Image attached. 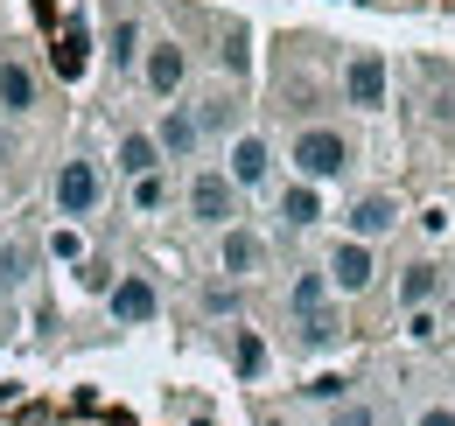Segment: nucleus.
<instances>
[{"label":"nucleus","instance_id":"nucleus-11","mask_svg":"<svg viewBox=\"0 0 455 426\" xmlns=\"http://www.w3.org/2000/svg\"><path fill=\"white\" fill-rule=\"evenodd\" d=\"M0 112L7 119H28L36 112V70L21 56H0Z\"/></svg>","mask_w":455,"mask_h":426},{"label":"nucleus","instance_id":"nucleus-19","mask_svg":"<svg viewBox=\"0 0 455 426\" xmlns=\"http://www.w3.org/2000/svg\"><path fill=\"white\" fill-rule=\"evenodd\" d=\"M399 301L420 315V301H435V266H406L399 272Z\"/></svg>","mask_w":455,"mask_h":426},{"label":"nucleus","instance_id":"nucleus-14","mask_svg":"<svg viewBox=\"0 0 455 426\" xmlns=\"http://www.w3.org/2000/svg\"><path fill=\"white\" fill-rule=\"evenodd\" d=\"M315 217H323V196H315L308 182H294V189H281V224H287V231H308Z\"/></svg>","mask_w":455,"mask_h":426},{"label":"nucleus","instance_id":"nucleus-2","mask_svg":"<svg viewBox=\"0 0 455 426\" xmlns=\"http://www.w3.org/2000/svg\"><path fill=\"white\" fill-rule=\"evenodd\" d=\"M50 196H57V217L77 224V217H92L99 203H106V175L92 168V154H70L57 168V182H50Z\"/></svg>","mask_w":455,"mask_h":426},{"label":"nucleus","instance_id":"nucleus-7","mask_svg":"<svg viewBox=\"0 0 455 426\" xmlns=\"http://www.w3.org/2000/svg\"><path fill=\"white\" fill-rule=\"evenodd\" d=\"M343 91H350L357 112H379L386 106V63H379L371 50H357L350 63H343Z\"/></svg>","mask_w":455,"mask_h":426},{"label":"nucleus","instance_id":"nucleus-12","mask_svg":"<svg viewBox=\"0 0 455 426\" xmlns=\"http://www.w3.org/2000/svg\"><path fill=\"white\" fill-rule=\"evenodd\" d=\"M259 259H267V252H259V238H252L245 224H231L225 238H218V266H225L231 280H245V272H259Z\"/></svg>","mask_w":455,"mask_h":426},{"label":"nucleus","instance_id":"nucleus-10","mask_svg":"<svg viewBox=\"0 0 455 426\" xmlns=\"http://www.w3.org/2000/svg\"><path fill=\"white\" fill-rule=\"evenodd\" d=\"M343 224H350V238H357V245H371V238H386V231L399 224V203L386 196V189H371V196H357V203H350Z\"/></svg>","mask_w":455,"mask_h":426},{"label":"nucleus","instance_id":"nucleus-8","mask_svg":"<svg viewBox=\"0 0 455 426\" xmlns=\"http://www.w3.org/2000/svg\"><path fill=\"white\" fill-rule=\"evenodd\" d=\"M323 272H330V294H364V287H371V272H379V266H371V245H357V238H343L337 252H330V266H323Z\"/></svg>","mask_w":455,"mask_h":426},{"label":"nucleus","instance_id":"nucleus-13","mask_svg":"<svg viewBox=\"0 0 455 426\" xmlns=\"http://www.w3.org/2000/svg\"><path fill=\"white\" fill-rule=\"evenodd\" d=\"M113 161H119V175H126V182H140V175H155V168H162V147H155V133H126Z\"/></svg>","mask_w":455,"mask_h":426},{"label":"nucleus","instance_id":"nucleus-24","mask_svg":"<svg viewBox=\"0 0 455 426\" xmlns=\"http://www.w3.org/2000/svg\"><path fill=\"white\" fill-rule=\"evenodd\" d=\"M330 426H379V413H371L364 398H343L337 413H330Z\"/></svg>","mask_w":455,"mask_h":426},{"label":"nucleus","instance_id":"nucleus-15","mask_svg":"<svg viewBox=\"0 0 455 426\" xmlns=\"http://www.w3.org/2000/svg\"><path fill=\"white\" fill-rule=\"evenodd\" d=\"M287 301H294V315H301V321H308V315H323V308H330V272H301Z\"/></svg>","mask_w":455,"mask_h":426},{"label":"nucleus","instance_id":"nucleus-29","mask_svg":"<svg viewBox=\"0 0 455 426\" xmlns=\"http://www.w3.org/2000/svg\"><path fill=\"white\" fill-rule=\"evenodd\" d=\"M267 426H281V420H267Z\"/></svg>","mask_w":455,"mask_h":426},{"label":"nucleus","instance_id":"nucleus-16","mask_svg":"<svg viewBox=\"0 0 455 426\" xmlns=\"http://www.w3.org/2000/svg\"><path fill=\"white\" fill-rule=\"evenodd\" d=\"M231 364H238V377L267 371V343H259V328H238V335H231Z\"/></svg>","mask_w":455,"mask_h":426},{"label":"nucleus","instance_id":"nucleus-4","mask_svg":"<svg viewBox=\"0 0 455 426\" xmlns=\"http://www.w3.org/2000/svg\"><path fill=\"white\" fill-rule=\"evenodd\" d=\"M106 308H113V321H126V328H140V321L162 315V294H155V280L148 272H119L113 294H106Z\"/></svg>","mask_w":455,"mask_h":426},{"label":"nucleus","instance_id":"nucleus-9","mask_svg":"<svg viewBox=\"0 0 455 426\" xmlns=\"http://www.w3.org/2000/svg\"><path fill=\"white\" fill-rule=\"evenodd\" d=\"M155 147H162V161H189L196 147H204L196 112H189V106H169V112H162V126H155Z\"/></svg>","mask_w":455,"mask_h":426},{"label":"nucleus","instance_id":"nucleus-3","mask_svg":"<svg viewBox=\"0 0 455 426\" xmlns=\"http://www.w3.org/2000/svg\"><path fill=\"white\" fill-rule=\"evenodd\" d=\"M189 217H196L204 231H231V224H238V189H231L225 168H204V175L189 182Z\"/></svg>","mask_w":455,"mask_h":426},{"label":"nucleus","instance_id":"nucleus-23","mask_svg":"<svg viewBox=\"0 0 455 426\" xmlns=\"http://www.w3.org/2000/svg\"><path fill=\"white\" fill-rule=\"evenodd\" d=\"M337 335H343V328H337V315H330V308L301 321V343H308V350H315V343H337Z\"/></svg>","mask_w":455,"mask_h":426},{"label":"nucleus","instance_id":"nucleus-25","mask_svg":"<svg viewBox=\"0 0 455 426\" xmlns=\"http://www.w3.org/2000/svg\"><path fill=\"white\" fill-rule=\"evenodd\" d=\"M77 280H84L92 294H113V266H99V259H84V266H77Z\"/></svg>","mask_w":455,"mask_h":426},{"label":"nucleus","instance_id":"nucleus-27","mask_svg":"<svg viewBox=\"0 0 455 426\" xmlns=\"http://www.w3.org/2000/svg\"><path fill=\"white\" fill-rule=\"evenodd\" d=\"M225 63H231V70H245V28H231V36H225Z\"/></svg>","mask_w":455,"mask_h":426},{"label":"nucleus","instance_id":"nucleus-6","mask_svg":"<svg viewBox=\"0 0 455 426\" xmlns=\"http://www.w3.org/2000/svg\"><path fill=\"white\" fill-rule=\"evenodd\" d=\"M225 175H231V189H259V182L274 175V147H267V133H238V140H231Z\"/></svg>","mask_w":455,"mask_h":426},{"label":"nucleus","instance_id":"nucleus-18","mask_svg":"<svg viewBox=\"0 0 455 426\" xmlns=\"http://www.w3.org/2000/svg\"><path fill=\"white\" fill-rule=\"evenodd\" d=\"M84 56H92V36H84V21H70L63 28V50H57V70L63 77H84Z\"/></svg>","mask_w":455,"mask_h":426},{"label":"nucleus","instance_id":"nucleus-5","mask_svg":"<svg viewBox=\"0 0 455 426\" xmlns=\"http://www.w3.org/2000/svg\"><path fill=\"white\" fill-rule=\"evenodd\" d=\"M140 77H148L155 99H175L182 77H189V50H182V43H148V50H140Z\"/></svg>","mask_w":455,"mask_h":426},{"label":"nucleus","instance_id":"nucleus-26","mask_svg":"<svg viewBox=\"0 0 455 426\" xmlns=\"http://www.w3.org/2000/svg\"><path fill=\"white\" fill-rule=\"evenodd\" d=\"M343 384H350V377L323 371V377H315V384H308V398H330V406H343Z\"/></svg>","mask_w":455,"mask_h":426},{"label":"nucleus","instance_id":"nucleus-22","mask_svg":"<svg viewBox=\"0 0 455 426\" xmlns=\"http://www.w3.org/2000/svg\"><path fill=\"white\" fill-rule=\"evenodd\" d=\"M162 203H169V182H162V175H140V182H133V210L148 217V210H162Z\"/></svg>","mask_w":455,"mask_h":426},{"label":"nucleus","instance_id":"nucleus-21","mask_svg":"<svg viewBox=\"0 0 455 426\" xmlns=\"http://www.w3.org/2000/svg\"><path fill=\"white\" fill-rule=\"evenodd\" d=\"M50 252L70 259V266H84V231H77V224H57V231H50Z\"/></svg>","mask_w":455,"mask_h":426},{"label":"nucleus","instance_id":"nucleus-28","mask_svg":"<svg viewBox=\"0 0 455 426\" xmlns=\"http://www.w3.org/2000/svg\"><path fill=\"white\" fill-rule=\"evenodd\" d=\"M420 426H455V413H449V406H427V413H420Z\"/></svg>","mask_w":455,"mask_h":426},{"label":"nucleus","instance_id":"nucleus-1","mask_svg":"<svg viewBox=\"0 0 455 426\" xmlns=\"http://www.w3.org/2000/svg\"><path fill=\"white\" fill-rule=\"evenodd\" d=\"M294 175H301V182H308V189H315V182H337L343 168H350V140H343L337 126H301V133H294Z\"/></svg>","mask_w":455,"mask_h":426},{"label":"nucleus","instance_id":"nucleus-20","mask_svg":"<svg viewBox=\"0 0 455 426\" xmlns=\"http://www.w3.org/2000/svg\"><path fill=\"white\" fill-rule=\"evenodd\" d=\"M113 63H119V70L140 63V21H119V28H113Z\"/></svg>","mask_w":455,"mask_h":426},{"label":"nucleus","instance_id":"nucleus-17","mask_svg":"<svg viewBox=\"0 0 455 426\" xmlns=\"http://www.w3.org/2000/svg\"><path fill=\"white\" fill-rule=\"evenodd\" d=\"M28 266H36V259H28V245H14V238H7V245H0V294H21V287H28Z\"/></svg>","mask_w":455,"mask_h":426}]
</instances>
